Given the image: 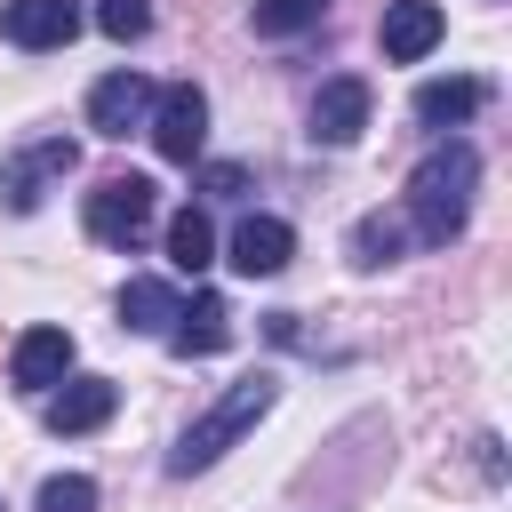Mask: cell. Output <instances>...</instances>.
Wrapping results in <instances>:
<instances>
[{
  "label": "cell",
  "instance_id": "6da1fadb",
  "mask_svg": "<svg viewBox=\"0 0 512 512\" xmlns=\"http://www.w3.org/2000/svg\"><path fill=\"white\" fill-rule=\"evenodd\" d=\"M472 184H480V152H472L464 136H448V144H432V152L416 160L408 200H400L416 248H448V240L464 232V216H472Z\"/></svg>",
  "mask_w": 512,
  "mask_h": 512
},
{
  "label": "cell",
  "instance_id": "7a4b0ae2",
  "mask_svg": "<svg viewBox=\"0 0 512 512\" xmlns=\"http://www.w3.org/2000/svg\"><path fill=\"white\" fill-rule=\"evenodd\" d=\"M272 400H280V376H272V368H248L240 384H224V400H208V408L184 424V440L168 448V472H176V480L208 472V464H216V456H224V448H232V440H240Z\"/></svg>",
  "mask_w": 512,
  "mask_h": 512
},
{
  "label": "cell",
  "instance_id": "3957f363",
  "mask_svg": "<svg viewBox=\"0 0 512 512\" xmlns=\"http://www.w3.org/2000/svg\"><path fill=\"white\" fill-rule=\"evenodd\" d=\"M88 240H104V248H144V232H152V216H160V184L152 176H96V192H88Z\"/></svg>",
  "mask_w": 512,
  "mask_h": 512
},
{
  "label": "cell",
  "instance_id": "277c9868",
  "mask_svg": "<svg viewBox=\"0 0 512 512\" xmlns=\"http://www.w3.org/2000/svg\"><path fill=\"white\" fill-rule=\"evenodd\" d=\"M72 168H80V144H72V136H32V144H16V152L0 160V208H8V216H32Z\"/></svg>",
  "mask_w": 512,
  "mask_h": 512
},
{
  "label": "cell",
  "instance_id": "5b68a950",
  "mask_svg": "<svg viewBox=\"0 0 512 512\" xmlns=\"http://www.w3.org/2000/svg\"><path fill=\"white\" fill-rule=\"evenodd\" d=\"M152 144H160V160H176V168L200 160V144H208V96H200L192 80H176V88L152 96Z\"/></svg>",
  "mask_w": 512,
  "mask_h": 512
},
{
  "label": "cell",
  "instance_id": "8992f818",
  "mask_svg": "<svg viewBox=\"0 0 512 512\" xmlns=\"http://www.w3.org/2000/svg\"><path fill=\"white\" fill-rule=\"evenodd\" d=\"M72 32H80V0H8L0 8V40L24 48V56L72 48Z\"/></svg>",
  "mask_w": 512,
  "mask_h": 512
},
{
  "label": "cell",
  "instance_id": "52a82bcc",
  "mask_svg": "<svg viewBox=\"0 0 512 512\" xmlns=\"http://www.w3.org/2000/svg\"><path fill=\"white\" fill-rule=\"evenodd\" d=\"M152 96H160V88H152L144 72H104V80L88 88V128H96V136H128V128L152 120Z\"/></svg>",
  "mask_w": 512,
  "mask_h": 512
},
{
  "label": "cell",
  "instance_id": "ba28073f",
  "mask_svg": "<svg viewBox=\"0 0 512 512\" xmlns=\"http://www.w3.org/2000/svg\"><path fill=\"white\" fill-rule=\"evenodd\" d=\"M72 368V328H24L8 344V384L16 392H56Z\"/></svg>",
  "mask_w": 512,
  "mask_h": 512
},
{
  "label": "cell",
  "instance_id": "9c48e42d",
  "mask_svg": "<svg viewBox=\"0 0 512 512\" xmlns=\"http://www.w3.org/2000/svg\"><path fill=\"white\" fill-rule=\"evenodd\" d=\"M368 80L360 72H336V80H320V96H312V144H352L360 128H368Z\"/></svg>",
  "mask_w": 512,
  "mask_h": 512
},
{
  "label": "cell",
  "instance_id": "30bf717a",
  "mask_svg": "<svg viewBox=\"0 0 512 512\" xmlns=\"http://www.w3.org/2000/svg\"><path fill=\"white\" fill-rule=\"evenodd\" d=\"M376 40H384V64H424L440 48V0H392Z\"/></svg>",
  "mask_w": 512,
  "mask_h": 512
},
{
  "label": "cell",
  "instance_id": "8fae6325",
  "mask_svg": "<svg viewBox=\"0 0 512 512\" xmlns=\"http://www.w3.org/2000/svg\"><path fill=\"white\" fill-rule=\"evenodd\" d=\"M232 344V304L216 296V288H200L192 304H176V328H168V352L176 360H208V352H224Z\"/></svg>",
  "mask_w": 512,
  "mask_h": 512
},
{
  "label": "cell",
  "instance_id": "7c38bea8",
  "mask_svg": "<svg viewBox=\"0 0 512 512\" xmlns=\"http://www.w3.org/2000/svg\"><path fill=\"white\" fill-rule=\"evenodd\" d=\"M288 256H296V232L280 216H240L232 224V272L272 280V272H288Z\"/></svg>",
  "mask_w": 512,
  "mask_h": 512
},
{
  "label": "cell",
  "instance_id": "4fadbf2b",
  "mask_svg": "<svg viewBox=\"0 0 512 512\" xmlns=\"http://www.w3.org/2000/svg\"><path fill=\"white\" fill-rule=\"evenodd\" d=\"M112 408H120L112 376H72L64 392H48V432H96V424H112Z\"/></svg>",
  "mask_w": 512,
  "mask_h": 512
},
{
  "label": "cell",
  "instance_id": "5bb4252c",
  "mask_svg": "<svg viewBox=\"0 0 512 512\" xmlns=\"http://www.w3.org/2000/svg\"><path fill=\"white\" fill-rule=\"evenodd\" d=\"M408 248H416V232H408L400 208H368V216L352 224V264H360V272H384V264H400Z\"/></svg>",
  "mask_w": 512,
  "mask_h": 512
},
{
  "label": "cell",
  "instance_id": "9a60e30c",
  "mask_svg": "<svg viewBox=\"0 0 512 512\" xmlns=\"http://www.w3.org/2000/svg\"><path fill=\"white\" fill-rule=\"evenodd\" d=\"M480 104H488V80H464V72H456V80H424V88H416V120H424V128H464Z\"/></svg>",
  "mask_w": 512,
  "mask_h": 512
},
{
  "label": "cell",
  "instance_id": "2e32d148",
  "mask_svg": "<svg viewBox=\"0 0 512 512\" xmlns=\"http://www.w3.org/2000/svg\"><path fill=\"white\" fill-rule=\"evenodd\" d=\"M176 304H184V296H176L168 280H128V288H120V328H128V336H168V328H176Z\"/></svg>",
  "mask_w": 512,
  "mask_h": 512
},
{
  "label": "cell",
  "instance_id": "e0dca14e",
  "mask_svg": "<svg viewBox=\"0 0 512 512\" xmlns=\"http://www.w3.org/2000/svg\"><path fill=\"white\" fill-rule=\"evenodd\" d=\"M168 264H176V272H208V264H216V224H208L200 208H176V216H168Z\"/></svg>",
  "mask_w": 512,
  "mask_h": 512
},
{
  "label": "cell",
  "instance_id": "ac0fdd59",
  "mask_svg": "<svg viewBox=\"0 0 512 512\" xmlns=\"http://www.w3.org/2000/svg\"><path fill=\"white\" fill-rule=\"evenodd\" d=\"M328 16V0H248V24L264 32V40H296V32H312Z\"/></svg>",
  "mask_w": 512,
  "mask_h": 512
},
{
  "label": "cell",
  "instance_id": "d6986e66",
  "mask_svg": "<svg viewBox=\"0 0 512 512\" xmlns=\"http://www.w3.org/2000/svg\"><path fill=\"white\" fill-rule=\"evenodd\" d=\"M96 32L120 40V48L144 40V32H152V0H96Z\"/></svg>",
  "mask_w": 512,
  "mask_h": 512
},
{
  "label": "cell",
  "instance_id": "ffe728a7",
  "mask_svg": "<svg viewBox=\"0 0 512 512\" xmlns=\"http://www.w3.org/2000/svg\"><path fill=\"white\" fill-rule=\"evenodd\" d=\"M32 512H96V480L88 472H56V480H40Z\"/></svg>",
  "mask_w": 512,
  "mask_h": 512
},
{
  "label": "cell",
  "instance_id": "44dd1931",
  "mask_svg": "<svg viewBox=\"0 0 512 512\" xmlns=\"http://www.w3.org/2000/svg\"><path fill=\"white\" fill-rule=\"evenodd\" d=\"M200 192H216V200H240V192H248V168L216 160V168H200Z\"/></svg>",
  "mask_w": 512,
  "mask_h": 512
},
{
  "label": "cell",
  "instance_id": "7402d4cb",
  "mask_svg": "<svg viewBox=\"0 0 512 512\" xmlns=\"http://www.w3.org/2000/svg\"><path fill=\"white\" fill-rule=\"evenodd\" d=\"M480 472H488V480H504V440H496V432L480 440Z\"/></svg>",
  "mask_w": 512,
  "mask_h": 512
}]
</instances>
